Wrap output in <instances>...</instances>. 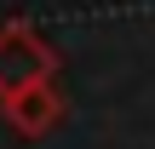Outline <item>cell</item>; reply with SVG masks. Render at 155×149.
I'll use <instances>...</instances> for the list:
<instances>
[{"instance_id": "obj_2", "label": "cell", "mask_w": 155, "mask_h": 149, "mask_svg": "<svg viewBox=\"0 0 155 149\" xmlns=\"http://www.w3.org/2000/svg\"><path fill=\"white\" fill-rule=\"evenodd\" d=\"M6 109H12V126H17V132H46V126L63 115L52 80H46V86H29V92H17V98H6Z\"/></svg>"}, {"instance_id": "obj_1", "label": "cell", "mask_w": 155, "mask_h": 149, "mask_svg": "<svg viewBox=\"0 0 155 149\" xmlns=\"http://www.w3.org/2000/svg\"><path fill=\"white\" fill-rule=\"evenodd\" d=\"M52 52H46V40L35 34V29H0V98H17V92H29V86H46L52 80Z\"/></svg>"}]
</instances>
